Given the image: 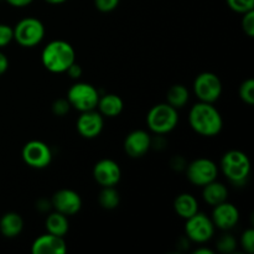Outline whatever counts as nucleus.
Returning a JSON list of instances; mask_svg holds the SVG:
<instances>
[{
  "label": "nucleus",
  "mask_w": 254,
  "mask_h": 254,
  "mask_svg": "<svg viewBox=\"0 0 254 254\" xmlns=\"http://www.w3.org/2000/svg\"><path fill=\"white\" fill-rule=\"evenodd\" d=\"M189 123L197 134L203 136H215L222 130L223 121L220 112L212 103L200 102L191 108Z\"/></svg>",
  "instance_id": "nucleus-1"
},
{
  "label": "nucleus",
  "mask_w": 254,
  "mask_h": 254,
  "mask_svg": "<svg viewBox=\"0 0 254 254\" xmlns=\"http://www.w3.org/2000/svg\"><path fill=\"white\" fill-rule=\"evenodd\" d=\"M45 68L54 73H62L76 61V52L72 45L64 40H55L46 45L41 54Z\"/></svg>",
  "instance_id": "nucleus-2"
},
{
  "label": "nucleus",
  "mask_w": 254,
  "mask_h": 254,
  "mask_svg": "<svg viewBox=\"0 0 254 254\" xmlns=\"http://www.w3.org/2000/svg\"><path fill=\"white\" fill-rule=\"evenodd\" d=\"M221 169L233 184H243L251 173V161L241 150H230L221 159Z\"/></svg>",
  "instance_id": "nucleus-3"
},
{
  "label": "nucleus",
  "mask_w": 254,
  "mask_h": 254,
  "mask_svg": "<svg viewBox=\"0 0 254 254\" xmlns=\"http://www.w3.org/2000/svg\"><path fill=\"white\" fill-rule=\"evenodd\" d=\"M179 122L178 109L169 103H159L149 111L146 123L149 129L156 134H166L173 130Z\"/></svg>",
  "instance_id": "nucleus-4"
},
{
  "label": "nucleus",
  "mask_w": 254,
  "mask_h": 254,
  "mask_svg": "<svg viewBox=\"0 0 254 254\" xmlns=\"http://www.w3.org/2000/svg\"><path fill=\"white\" fill-rule=\"evenodd\" d=\"M99 97L101 96L96 87L84 82L74 83L67 92V101L69 106L79 112L92 111L96 108Z\"/></svg>",
  "instance_id": "nucleus-5"
},
{
  "label": "nucleus",
  "mask_w": 254,
  "mask_h": 254,
  "mask_svg": "<svg viewBox=\"0 0 254 254\" xmlns=\"http://www.w3.org/2000/svg\"><path fill=\"white\" fill-rule=\"evenodd\" d=\"M45 26L36 17H25L14 27V39L22 47H34L42 41Z\"/></svg>",
  "instance_id": "nucleus-6"
},
{
  "label": "nucleus",
  "mask_w": 254,
  "mask_h": 254,
  "mask_svg": "<svg viewBox=\"0 0 254 254\" xmlns=\"http://www.w3.org/2000/svg\"><path fill=\"white\" fill-rule=\"evenodd\" d=\"M193 91L201 102L213 103L222 93V82L217 74L212 72H202L195 78Z\"/></svg>",
  "instance_id": "nucleus-7"
},
{
  "label": "nucleus",
  "mask_w": 254,
  "mask_h": 254,
  "mask_svg": "<svg viewBox=\"0 0 254 254\" xmlns=\"http://www.w3.org/2000/svg\"><path fill=\"white\" fill-rule=\"evenodd\" d=\"M188 179L196 186H205L216 180L218 175L217 165L210 159L200 158L188 166Z\"/></svg>",
  "instance_id": "nucleus-8"
},
{
  "label": "nucleus",
  "mask_w": 254,
  "mask_h": 254,
  "mask_svg": "<svg viewBox=\"0 0 254 254\" xmlns=\"http://www.w3.org/2000/svg\"><path fill=\"white\" fill-rule=\"evenodd\" d=\"M185 231L188 237L192 242L205 243L212 238L215 232V225L212 220L203 213H195L186 220Z\"/></svg>",
  "instance_id": "nucleus-9"
},
{
  "label": "nucleus",
  "mask_w": 254,
  "mask_h": 254,
  "mask_svg": "<svg viewBox=\"0 0 254 254\" xmlns=\"http://www.w3.org/2000/svg\"><path fill=\"white\" fill-rule=\"evenodd\" d=\"M21 156L22 160L34 169L47 168L52 160L51 149L47 144L40 140H31L25 144Z\"/></svg>",
  "instance_id": "nucleus-10"
},
{
  "label": "nucleus",
  "mask_w": 254,
  "mask_h": 254,
  "mask_svg": "<svg viewBox=\"0 0 254 254\" xmlns=\"http://www.w3.org/2000/svg\"><path fill=\"white\" fill-rule=\"evenodd\" d=\"M52 207L57 212L66 216L76 215L82 207V198L76 191L71 189H62L55 192L51 200Z\"/></svg>",
  "instance_id": "nucleus-11"
},
{
  "label": "nucleus",
  "mask_w": 254,
  "mask_h": 254,
  "mask_svg": "<svg viewBox=\"0 0 254 254\" xmlns=\"http://www.w3.org/2000/svg\"><path fill=\"white\" fill-rule=\"evenodd\" d=\"M93 176L102 188H108L116 186L119 183L122 171L118 163L112 159H102L94 165Z\"/></svg>",
  "instance_id": "nucleus-12"
},
{
  "label": "nucleus",
  "mask_w": 254,
  "mask_h": 254,
  "mask_svg": "<svg viewBox=\"0 0 254 254\" xmlns=\"http://www.w3.org/2000/svg\"><path fill=\"white\" fill-rule=\"evenodd\" d=\"M77 130L83 138L93 139L102 133L104 127L103 116L94 109L81 112V116L77 119Z\"/></svg>",
  "instance_id": "nucleus-13"
},
{
  "label": "nucleus",
  "mask_w": 254,
  "mask_h": 254,
  "mask_svg": "<svg viewBox=\"0 0 254 254\" xmlns=\"http://www.w3.org/2000/svg\"><path fill=\"white\" fill-rule=\"evenodd\" d=\"M212 222L216 227L220 230H232L240 220V212L238 208L232 203L223 201V202L218 203V205L213 206L212 211Z\"/></svg>",
  "instance_id": "nucleus-14"
},
{
  "label": "nucleus",
  "mask_w": 254,
  "mask_h": 254,
  "mask_svg": "<svg viewBox=\"0 0 254 254\" xmlns=\"http://www.w3.org/2000/svg\"><path fill=\"white\" fill-rule=\"evenodd\" d=\"M151 146V138L146 131L133 130L124 140V150L130 158H141Z\"/></svg>",
  "instance_id": "nucleus-15"
},
{
  "label": "nucleus",
  "mask_w": 254,
  "mask_h": 254,
  "mask_svg": "<svg viewBox=\"0 0 254 254\" xmlns=\"http://www.w3.org/2000/svg\"><path fill=\"white\" fill-rule=\"evenodd\" d=\"M31 252L34 254H64L67 252V246L64 237L47 233L34 241Z\"/></svg>",
  "instance_id": "nucleus-16"
},
{
  "label": "nucleus",
  "mask_w": 254,
  "mask_h": 254,
  "mask_svg": "<svg viewBox=\"0 0 254 254\" xmlns=\"http://www.w3.org/2000/svg\"><path fill=\"white\" fill-rule=\"evenodd\" d=\"M97 107L99 108V113L103 117H108V118H113V117H118L119 114L123 112L124 109V102L119 96L113 93L104 94V96L99 97V101Z\"/></svg>",
  "instance_id": "nucleus-17"
},
{
  "label": "nucleus",
  "mask_w": 254,
  "mask_h": 254,
  "mask_svg": "<svg viewBox=\"0 0 254 254\" xmlns=\"http://www.w3.org/2000/svg\"><path fill=\"white\" fill-rule=\"evenodd\" d=\"M24 221L16 212H7L0 218V232L6 238H15L21 233Z\"/></svg>",
  "instance_id": "nucleus-18"
},
{
  "label": "nucleus",
  "mask_w": 254,
  "mask_h": 254,
  "mask_svg": "<svg viewBox=\"0 0 254 254\" xmlns=\"http://www.w3.org/2000/svg\"><path fill=\"white\" fill-rule=\"evenodd\" d=\"M174 208L181 218L188 220L189 217L198 212V203L197 200L190 193H181L174 201Z\"/></svg>",
  "instance_id": "nucleus-19"
},
{
  "label": "nucleus",
  "mask_w": 254,
  "mask_h": 254,
  "mask_svg": "<svg viewBox=\"0 0 254 254\" xmlns=\"http://www.w3.org/2000/svg\"><path fill=\"white\" fill-rule=\"evenodd\" d=\"M202 197L208 205L216 206L218 203L223 202L227 200L228 197V190L223 184L217 183V181H212V183L207 184L203 186Z\"/></svg>",
  "instance_id": "nucleus-20"
},
{
  "label": "nucleus",
  "mask_w": 254,
  "mask_h": 254,
  "mask_svg": "<svg viewBox=\"0 0 254 254\" xmlns=\"http://www.w3.org/2000/svg\"><path fill=\"white\" fill-rule=\"evenodd\" d=\"M68 220L66 215H62L60 212H52L46 218V230L51 235L64 237L68 232Z\"/></svg>",
  "instance_id": "nucleus-21"
},
{
  "label": "nucleus",
  "mask_w": 254,
  "mask_h": 254,
  "mask_svg": "<svg viewBox=\"0 0 254 254\" xmlns=\"http://www.w3.org/2000/svg\"><path fill=\"white\" fill-rule=\"evenodd\" d=\"M166 99H168V103L174 108H183L189 101L188 88L183 84H174L169 88L168 93H166Z\"/></svg>",
  "instance_id": "nucleus-22"
},
{
  "label": "nucleus",
  "mask_w": 254,
  "mask_h": 254,
  "mask_svg": "<svg viewBox=\"0 0 254 254\" xmlns=\"http://www.w3.org/2000/svg\"><path fill=\"white\" fill-rule=\"evenodd\" d=\"M98 202L101 207L106 208V210H114L116 207H118L119 202H121L118 191L114 189V186L103 188L99 192Z\"/></svg>",
  "instance_id": "nucleus-23"
},
{
  "label": "nucleus",
  "mask_w": 254,
  "mask_h": 254,
  "mask_svg": "<svg viewBox=\"0 0 254 254\" xmlns=\"http://www.w3.org/2000/svg\"><path fill=\"white\" fill-rule=\"evenodd\" d=\"M240 97L248 106L254 104V81L252 78L243 82L240 87Z\"/></svg>",
  "instance_id": "nucleus-24"
},
{
  "label": "nucleus",
  "mask_w": 254,
  "mask_h": 254,
  "mask_svg": "<svg viewBox=\"0 0 254 254\" xmlns=\"http://www.w3.org/2000/svg\"><path fill=\"white\" fill-rule=\"evenodd\" d=\"M226 1L230 9L240 14H245L254 9V0H226Z\"/></svg>",
  "instance_id": "nucleus-25"
},
{
  "label": "nucleus",
  "mask_w": 254,
  "mask_h": 254,
  "mask_svg": "<svg viewBox=\"0 0 254 254\" xmlns=\"http://www.w3.org/2000/svg\"><path fill=\"white\" fill-rule=\"evenodd\" d=\"M236 247H237V241L230 235L222 236L217 241V250L221 253H232L236 250Z\"/></svg>",
  "instance_id": "nucleus-26"
},
{
  "label": "nucleus",
  "mask_w": 254,
  "mask_h": 254,
  "mask_svg": "<svg viewBox=\"0 0 254 254\" xmlns=\"http://www.w3.org/2000/svg\"><path fill=\"white\" fill-rule=\"evenodd\" d=\"M241 246L247 253H254V231L252 228H248L241 236Z\"/></svg>",
  "instance_id": "nucleus-27"
},
{
  "label": "nucleus",
  "mask_w": 254,
  "mask_h": 254,
  "mask_svg": "<svg viewBox=\"0 0 254 254\" xmlns=\"http://www.w3.org/2000/svg\"><path fill=\"white\" fill-rule=\"evenodd\" d=\"M14 39V29L6 24H0V49L7 46Z\"/></svg>",
  "instance_id": "nucleus-28"
},
{
  "label": "nucleus",
  "mask_w": 254,
  "mask_h": 254,
  "mask_svg": "<svg viewBox=\"0 0 254 254\" xmlns=\"http://www.w3.org/2000/svg\"><path fill=\"white\" fill-rule=\"evenodd\" d=\"M242 29L247 34V36H254V10H251V11L243 14Z\"/></svg>",
  "instance_id": "nucleus-29"
},
{
  "label": "nucleus",
  "mask_w": 254,
  "mask_h": 254,
  "mask_svg": "<svg viewBox=\"0 0 254 254\" xmlns=\"http://www.w3.org/2000/svg\"><path fill=\"white\" fill-rule=\"evenodd\" d=\"M69 108H71V106H69L67 99L60 98V99H56V101L52 103V113H54L55 116H59V117L66 116V114L68 113Z\"/></svg>",
  "instance_id": "nucleus-30"
},
{
  "label": "nucleus",
  "mask_w": 254,
  "mask_h": 254,
  "mask_svg": "<svg viewBox=\"0 0 254 254\" xmlns=\"http://www.w3.org/2000/svg\"><path fill=\"white\" fill-rule=\"evenodd\" d=\"M119 4V0H94V5L102 12L113 11Z\"/></svg>",
  "instance_id": "nucleus-31"
},
{
  "label": "nucleus",
  "mask_w": 254,
  "mask_h": 254,
  "mask_svg": "<svg viewBox=\"0 0 254 254\" xmlns=\"http://www.w3.org/2000/svg\"><path fill=\"white\" fill-rule=\"evenodd\" d=\"M66 72H67V73H68V76L71 77V78L77 79V78H79V77H81L82 67L79 66L78 64H76V61H74L73 64H72L71 66H69L68 68H67Z\"/></svg>",
  "instance_id": "nucleus-32"
},
{
  "label": "nucleus",
  "mask_w": 254,
  "mask_h": 254,
  "mask_svg": "<svg viewBox=\"0 0 254 254\" xmlns=\"http://www.w3.org/2000/svg\"><path fill=\"white\" fill-rule=\"evenodd\" d=\"M7 67H9V60L2 52H0V76L6 72Z\"/></svg>",
  "instance_id": "nucleus-33"
},
{
  "label": "nucleus",
  "mask_w": 254,
  "mask_h": 254,
  "mask_svg": "<svg viewBox=\"0 0 254 254\" xmlns=\"http://www.w3.org/2000/svg\"><path fill=\"white\" fill-rule=\"evenodd\" d=\"M34 0H6V2H9L10 5L15 7H24L30 5Z\"/></svg>",
  "instance_id": "nucleus-34"
},
{
  "label": "nucleus",
  "mask_w": 254,
  "mask_h": 254,
  "mask_svg": "<svg viewBox=\"0 0 254 254\" xmlns=\"http://www.w3.org/2000/svg\"><path fill=\"white\" fill-rule=\"evenodd\" d=\"M51 201H46V200H40L39 202H37L36 207L39 208L40 211H47L50 210V207H51Z\"/></svg>",
  "instance_id": "nucleus-35"
},
{
  "label": "nucleus",
  "mask_w": 254,
  "mask_h": 254,
  "mask_svg": "<svg viewBox=\"0 0 254 254\" xmlns=\"http://www.w3.org/2000/svg\"><path fill=\"white\" fill-rule=\"evenodd\" d=\"M195 254H212L213 252L211 250H208V248H197V250H195Z\"/></svg>",
  "instance_id": "nucleus-36"
},
{
  "label": "nucleus",
  "mask_w": 254,
  "mask_h": 254,
  "mask_svg": "<svg viewBox=\"0 0 254 254\" xmlns=\"http://www.w3.org/2000/svg\"><path fill=\"white\" fill-rule=\"evenodd\" d=\"M45 1H47V2H49V4L57 5V4H62V2L67 1V0H45Z\"/></svg>",
  "instance_id": "nucleus-37"
}]
</instances>
